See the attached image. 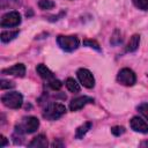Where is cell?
Listing matches in <instances>:
<instances>
[{
	"label": "cell",
	"mask_w": 148,
	"mask_h": 148,
	"mask_svg": "<svg viewBox=\"0 0 148 148\" xmlns=\"http://www.w3.org/2000/svg\"><path fill=\"white\" fill-rule=\"evenodd\" d=\"M76 75H77V79H79L80 83L83 87H86L88 89L94 88V86H95V79H94L92 73L89 69H87V68H80V69H77Z\"/></svg>",
	"instance_id": "obj_6"
},
{
	"label": "cell",
	"mask_w": 148,
	"mask_h": 148,
	"mask_svg": "<svg viewBox=\"0 0 148 148\" xmlns=\"http://www.w3.org/2000/svg\"><path fill=\"white\" fill-rule=\"evenodd\" d=\"M94 102V98L89 97V96H80V97H76L74 99L71 101L69 103V110L71 111H77L80 109H82L83 106H86L87 104L89 103H92Z\"/></svg>",
	"instance_id": "obj_8"
},
{
	"label": "cell",
	"mask_w": 148,
	"mask_h": 148,
	"mask_svg": "<svg viewBox=\"0 0 148 148\" xmlns=\"http://www.w3.org/2000/svg\"><path fill=\"white\" fill-rule=\"evenodd\" d=\"M117 81L126 87H131L136 82V75L131 68H121L117 74Z\"/></svg>",
	"instance_id": "obj_4"
},
{
	"label": "cell",
	"mask_w": 148,
	"mask_h": 148,
	"mask_svg": "<svg viewBox=\"0 0 148 148\" xmlns=\"http://www.w3.org/2000/svg\"><path fill=\"white\" fill-rule=\"evenodd\" d=\"M16 36H18V30H14V31H2L0 35V39L2 43H9L10 40H13Z\"/></svg>",
	"instance_id": "obj_15"
},
{
	"label": "cell",
	"mask_w": 148,
	"mask_h": 148,
	"mask_svg": "<svg viewBox=\"0 0 148 148\" xmlns=\"http://www.w3.org/2000/svg\"><path fill=\"white\" fill-rule=\"evenodd\" d=\"M66 112V108L61 103H51L46 106L43 112V117L47 120H57L62 117Z\"/></svg>",
	"instance_id": "obj_2"
},
{
	"label": "cell",
	"mask_w": 148,
	"mask_h": 148,
	"mask_svg": "<svg viewBox=\"0 0 148 148\" xmlns=\"http://www.w3.org/2000/svg\"><path fill=\"white\" fill-rule=\"evenodd\" d=\"M91 126H92V124L90 121H87V123L82 124L81 126H79L75 131V138L76 139H82L88 133V131L91 128Z\"/></svg>",
	"instance_id": "obj_13"
},
{
	"label": "cell",
	"mask_w": 148,
	"mask_h": 148,
	"mask_svg": "<svg viewBox=\"0 0 148 148\" xmlns=\"http://www.w3.org/2000/svg\"><path fill=\"white\" fill-rule=\"evenodd\" d=\"M138 111L148 120V103H141L140 105H138Z\"/></svg>",
	"instance_id": "obj_21"
},
{
	"label": "cell",
	"mask_w": 148,
	"mask_h": 148,
	"mask_svg": "<svg viewBox=\"0 0 148 148\" xmlns=\"http://www.w3.org/2000/svg\"><path fill=\"white\" fill-rule=\"evenodd\" d=\"M133 5L141 10H148V0H133Z\"/></svg>",
	"instance_id": "obj_18"
},
{
	"label": "cell",
	"mask_w": 148,
	"mask_h": 148,
	"mask_svg": "<svg viewBox=\"0 0 148 148\" xmlns=\"http://www.w3.org/2000/svg\"><path fill=\"white\" fill-rule=\"evenodd\" d=\"M83 45H86V46H88V47H91V49H94V50L101 52V47H99V45H98V43H97L96 40H92V39H84V40H83Z\"/></svg>",
	"instance_id": "obj_19"
},
{
	"label": "cell",
	"mask_w": 148,
	"mask_h": 148,
	"mask_svg": "<svg viewBox=\"0 0 148 148\" xmlns=\"http://www.w3.org/2000/svg\"><path fill=\"white\" fill-rule=\"evenodd\" d=\"M38 6L43 10H49V9H52L54 7V2L52 0H39Z\"/></svg>",
	"instance_id": "obj_17"
},
{
	"label": "cell",
	"mask_w": 148,
	"mask_h": 148,
	"mask_svg": "<svg viewBox=\"0 0 148 148\" xmlns=\"http://www.w3.org/2000/svg\"><path fill=\"white\" fill-rule=\"evenodd\" d=\"M15 84L12 82V81H7V80H1L0 82V88L3 90V89H8V88H13Z\"/></svg>",
	"instance_id": "obj_23"
},
{
	"label": "cell",
	"mask_w": 148,
	"mask_h": 148,
	"mask_svg": "<svg viewBox=\"0 0 148 148\" xmlns=\"http://www.w3.org/2000/svg\"><path fill=\"white\" fill-rule=\"evenodd\" d=\"M21 23V15L18 12L13 10V12H8L6 13L0 22L1 28H13V27H17Z\"/></svg>",
	"instance_id": "obj_5"
},
{
	"label": "cell",
	"mask_w": 148,
	"mask_h": 148,
	"mask_svg": "<svg viewBox=\"0 0 148 148\" xmlns=\"http://www.w3.org/2000/svg\"><path fill=\"white\" fill-rule=\"evenodd\" d=\"M66 87L71 92H79L80 91V83L73 77H68L66 80Z\"/></svg>",
	"instance_id": "obj_16"
},
{
	"label": "cell",
	"mask_w": 148,
	"mask_h": 148,
	"mask_svg": "<svg viewBox=\"0 0 148 148\" xmlns=\"http://www.w3.org/2000/svg\"><path fill=\"white\" fill-rule=\"evenodd\" d=\"M47 140L44 134H39L32 139V141L29 143V147H46Z\"/></svg>",
	"instance_id": "obj_14"
},
{
	"label": "cell",
	"mask_w": 148,
	"mask_h": 148,
	"mask_svg": "<svg viewBox=\"0 0 148 148\" xmlns=\"http://www.w3.org/2000/svg\"><path fill=\"white\" fill-rule=\"evenodd\" d=\"M1 102L5 106L16 110V109H20L22 106L23 96L18 91H9V92H6L5 95H2Z\"/></svg>",
	"instance_id": "obj_1"
},
{
	"label": "cell",
	"mask_w": 148,
	"mask_h": 148,
	"mask_svg": "<svg viewBox=\"0 0 148 148\" xmlns=\"http://www.w3.org/2000/svg\"><path fill=\"white\" fill-rule=\"evenodd\" d=\"M49 87H50L52 90H59V89L62 87V83H61L58 79L53 77V79L49 80Z\"/></svg>",
	"instance_id": "obj_20"
},
{
	"label": "cell",
	"mask_w": 148,
	"mask_h": 148,
	"mask_svg": "<svg viewBox=\"0 0 148 148\" xmlns=\"http://www.w3.org/2000/svg\"><path fill=\"white\" fill-rule=\"evenodd\" d=\"M57 43L60 46V49L66 51V52H73L80 45L79 38L76 36H73V35H71V36H62V35H60V36L57 37Z\"/></svg>",
	"instance_id": "obj_3"
},
{
	"label": "cell",
	"mask_w": 148,
	"mask_h": 148,
	"mask_svg": "<svg viewBox=\"0 0 148 148\" xmlns=\"http://www.w3.org/2000/svg\"><path fill=\"white\" fill-rule=\"evenodd\" d=\"M36 72H37V74H38L40 77H43V79H45V80H51V79L54 77L53 73H52L45 65H43V64L37 65V67H36Z\"/></svg>",
	"instance_id": "obj_11"
},
{
	"label": "cell",
	"mask_w": 148,
	"mask_h": 148,
	"mask_svg": "<svg viewBox=\"0 0 148 148\" xmlns=\"http://www.w3.org/2000/svg\"><path fill=\"white\" fill-rule=\"evenodd\" d=\"M24 133H34L38 130L39 127V120L36 117H27L23 119V123L18 126Z\"/></svg>",
	"instance_id": "obj_7"
},
{
	"label": "cell",
	"mask_w": 148,
	"mask_h": 148,
	"mask_svg": "<svg viewBox=\"0 0 148 148\" xmlns=\"http://www.w3.org/2000/svg\"><path fill=\"white\" fill-rule=\"evenodd\" d=\"M7 143H8L7 139H6L3 135H1V145H0V147L2 148V147H5V146H7Z\"/></svg>",
	"instance_id": "obj_24"
},
{
	"label": "cell",
	"mask_w": 148,
	"mask_h": 148,
	"mask_svg": "<svg viewBox=\"0 0 148 148\" xmlns=\"http://www.w3.org/2000/svg\"><path fill=\"white\" fill-rule=\"evenodd\" d=\"M111 133H112L113 135H116V136H120L121 134L125 133V128H124L123 126H113V127L111 128Z\"/></svg>",
	"instance_id": "obj_22"
},
{
	"label": "cell",
	"mask_w": 148,
	"mask_h": 148,
	"mask_svg": "<svg viewBox=\"0 0 148 148\" xmlns=\"http://www.w3.org/2000/svg\"><path fill=\"white\" fill-rule=\"evenodd\" d=\"M139 44H140V36L135 34V35H133L130 38V40L127 43V46H126V51L127 52H134V51H136L138 47H139Z\"/></svg>",
	"instance_id": "obj_12"
},
{
	"label": "cell",
	"mask_w": 148,
	"mask_h": 148,
	"mask_svg": "<svg viewBox=\"0 0 148 148\" xmlns=\"http://www.w3.org/2000/svg\"><path fill=\"white\" fill-rule=\"evenodd\" d=\"M130 126L135 132L143 133V134L148 133V124L143 119H141L140 117H133L130 120Z\"/></svg>",
	"instance_id": "obj_9"
},
{
	"label": "cell",
	"mask_w": 148,
	"mask_h": 148,
	"mask_svg": "<svg viewBox=\"0 0 148 148\" xmlns=\"http://www.w3.org/2000/svg\"><path fill=\"white\" fill-rule=\"evenodd\" d=\"M3 74H9V75H14V76H18V77H23L25 74V66L23 64H15L14 66L2 69Z\"/></svg>",
	"instance_id": "obj_10"
}]
</instances>
